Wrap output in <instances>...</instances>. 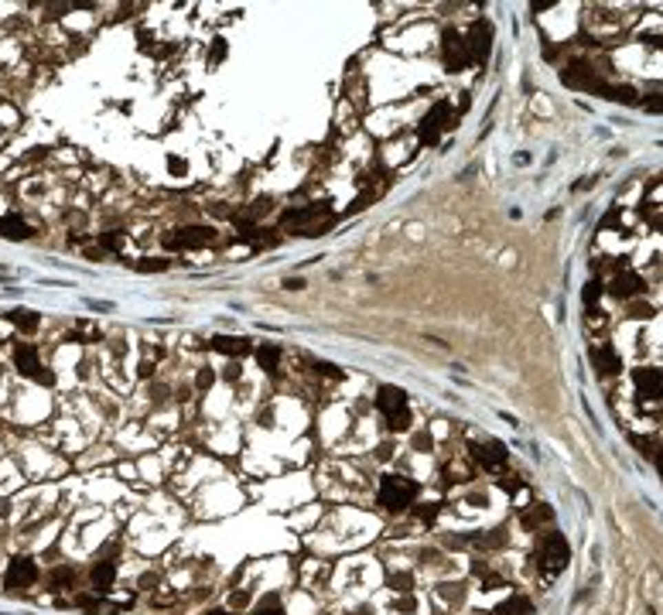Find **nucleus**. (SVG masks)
Segmentation results:
<instances>
[{
    "label": "nucleus",
    "instance_id": "11",
    "mask_svg": "<svg viewBox=\"0 0 663 615\" xmlns=\"http://www.w3.org/2000/svg\"><path fill=\"white\" fill-rule=\"evenodd\" d=\"M441 59H445L448 72H462V69L469 65V59H465V38H462L455 28H448V31L441 34Z\"/></svg>",
    "mask_w": 663,
    "mask_h": 615
},
{
    "label": "nucleus",
    "instance_id": "12",
    "mask_svg": "<svg viewBox=\"0 0 663 615\" xmlns=\"http://www.w3.org/2000/svg\"><path fill=\"white\" fill-rule=\"evenodd\" d=\"M14 366H17L24 376H34V379L48 383V373H41L45 366H41V359H38V349H34L31 342H17V349H14Z\"/></svg>",
    "mask_w": 663,
    "mask_h": 615
},
{
    "label": "nucleus",
    "instance_id": "26",
    "mask_svg": "<svg viewBox=\"0 0 663 615\" xmlns=\"http://www.w3.org/2000/svg\"><path fill=\"white\" fill-rule=\"evenodd\" d=\"M226 59V45L219 41V45H212V52H209V65H219Z\"/></svg>",
    "mask_w": 663,
    "mask_h": 615
},
{
    "label": "nucleus",
    "instance_id": "18",
    "mask_svg": "<svg viewBox=\"0 0 663 615\" xmlns=\"http://www.w3.org/2000/svg\"><path fill=\"white\" fill-rule=\"evenodd\" d=\"M551 510L547 506H540V503H534V510H527L523 517H520V523H523V530H537V527H544V523H551Z\"/></svg>",
    "mask_w": 663,
    "mask_h": 615
},
{
    "label": "nucleus",
    "instance_id": "23",
    "mask_svg": "<svg viewBox=\"0 0 663 615\" xmlns=\"http://www.w3.org/2000/svg\"><path fill=\"white\" fill-rule=\"evenodd\" d=\"M123 233H103L99 236V250H106V253H123Z\"/></svg>",
    "mask_w": 663,
    "mask_h": 615
},
{
    "label": "nucleus",
    "instance_id": "20",
    "mask_svg": "<svg viewBox=\"0 0 663 615\" xmlns=\"http://www.w3.org/2000/svg\"><path fill=\"white\" fill-rule=\"evenodd\" d=\"M499 615H534V602L527 595H513L509 602L499 605Z\"/></svg>",
    "mask_w": 663,
    "mask_h": 615
},
{
    "label": "nucleus",
    "instance_id": "19",
    "mask_svg": "<svg viewBox=\"0 0 663 615\" xmlns=\"http://www.w3.org/2000/svg\"><path fill=\"white\" fill-rule=\"evenodd\" d=\"M212 349L226 352V355H246V352H250V342H246V339H229V335H219V339H212Z\"/></svg>",
    "mask_w": 663,
    "mask_h": 615
},
{
    "label": "nucleus",
    "instance_id": "24",
    "mask_svg": "<svg viewBox=\"0 0 663 615\" xmlns=\"http://www.w3.org/2000/svg\"><path fill=\"white\" fill-rule=\"evenodd\" d=\"M72 581H76V571H72V567H55V571H52V585H55V588H69Z\"/></svg>",
    "mask_w": 663,
    "mask_h": 615
},
{
    "label": "nucleus",
    "instance_id": "15",
    "mask_svg": "<svg viewBox=\"0 0 663 615\" xmlns=\"http://www.w3.org/2000/svg\"><path fill=\"white\" fill-rule=\"evenodd\" d=\"M90 581H93V588L96 592H109L113 588V581H116V561L113 557H99L93 564V574H90Z\"/></svg>",
    "mask_w": 663,
    "mask_h": 615
},
{
    "label": "nucleus",
    "instance_id": "16",
    "mask_svg": "<svg viewBox=\"0 0 663 615\" xmlns=\"http://www.w3.org/2000/svg\"><path fill=\"white\" fill-rule=\"evenodd\" d=\"M612 294L615 298H636V294H643V280L636 277V273H629V270H622V273H615V280H612Z\"/></svg>",
    "mask_w": 663,
    "mask_h": 615
},
{
    "label": "nucleus",
    "instance_id": "2",
    "mask_svg": "<svg viewBox=\"0 0 663 615\" xmlns=\"http://www.w3.org/2000/svg\"><path fill=\"white\" fill-rule=\"evenodd\" d=\"M568 561H571V547H568V540H565V533H558V530L544 533V540H540V547H537L540 574L551 581V578H558V574L568 567Z\"/></svg>",
    "mask_w": 663,
    "mask_h": 615
},
{
    "label": "nucleus",
    "instance_id": "21",
    "mask_svg": "<svg viewBox=\"0 0 663 615\" xmlns=\"http://www.w3.org/2000/svg\"><path fill=\"white\" fill-rule=\"evenodd\" d=\"M10 325H14V329H21V332H34V329H38V315H34V311L17 308V311H10Z\"/></svg>",
    "mask_w": 663,
    "mask_h": 615
},
{
    "label": "nucleus",
    "instance_id": "8",
    "mask_svg": "<svg viewBox=\"0 0 663 615\" xmlns=\"http://www.w3.org/2000/svg\"><path fill=\"white\" fill-rule=\"evenodd\" d=\"M561 79H565V86L588 89V92H598V86H602L598 69H591V62H585V59H574V62H568V65L561 69Z\"/></svg>",
    "mask_w": 663,
    "mask_h": 615
},
{
    "label": "nucleus",
    "instance_id": "25",
    "mask_svg": "<svg viewBox=\"0 0 663 615\" xmlns=\"http://www.w3.org/2000/svg\"><path fill=\"white\" fill-rule=\"evenodd\" d=\"M168 267V260H158V257H147V260H140L137 264V270H165Z\"/></svg>",
    "mask_w": 663,
    "mask_h": 615
},
{
    "label": "nucleus",
    "instance_id": "17",
    "mask_svg": "<svg viewBox=\"0 0 663 615\" xmlns=\"http://www.w3.org/2000/svg\"><path fill=\"white\" fill-rule=\"evenodd\" d=\"M591 362H595V369L602 373V376H615L622 366H619V355L609 349V346H595L591 349Z\"/></svg>",
    "mask_w": 663,
    "mask_h": 615
},
{
    "label": "nucleus",
    "instance_id": "9",
    "mask_svg": "<svg viewBox=\"0 0 663 615\" xmlns=\"http://www.w3.org/2000/svg\"><path fill=\"white\" fill-rule=\"evenodd\" d=\"M34 581H38V564H34L31 557H14V561L7 564L3 588H10V592H24V588H31Z\"/></svg>",
    "mask_w": 663,
    "mask_h": 615
},
{
    "label": "nucleus",
    "instance_id": "22",
    "mask_svg": "<svg viewBox=\"0 0 663 615\" xmlns=\"http://www.w3.org/2000/svg\"><path fill=\"white\" fill-rule=\"evenodd\" d=\"M277 359H281V349L277 346H260L257 349V362H260V369H277Z\"/></svg>",
    "mask_w": 663,
    "mask_h": 615
},
{
    "label": "nucleus",
    "instance_id": "13",
    "mask_svg": "<svg viewBox=\"0 0 663 615\" xmlns=\"http://www.w3.org/2000/svg\"><path fill=\"white\" fill-rule=\"evenodd\" d=\"M636 390H640V397H643V400L660 404V369H653V366L636 369Z\"/></svg>",
    "mask_w": 663,
    "mask_h": 615
},
{
    "label": "nucleus",
    "instance_id": "3",
    "mask_svg": "<svg viewBox=\"0 0 663 615\" xmlns=\"http://www.w3.org/2000/svg\"><path fill=\"white\" fill-rule=\"evenodd\" d=\"M377 407L383 414V421L390 424V431H407L410 428V404H407V393L400 386H379L377 390Z\"/></svg>",
    "mask_w": 663,
    "mask_h": 615
},
{
    "label": "nucleus",
    "instance_id": "28",
    "mask_svg": "<svg viewBox=\"0 0 663 615\" xmlns=\"http://www.w3.org/2000/svg\"><path fill=\"white\" fill-rule=\"evenodd\" d=\"M253 615H284L281 609H277V602H267V605H260Z\"/></svg>",
    "mask_w": 663,
    "mask_h": 615
},
{
    "label": "nucleus",
    "instance_id": "10",
    "mask_svg": "<svg viewBox=\"0 0 663 615\" xmlns=\"http://www.w3.org/2000/svg\"><path fill=\"white\" fill-rule=\"evenodd\" d=\"M472 455H475V461H478L482 468H489V472H503V468H506V461H509L506 444H503V441H496V438L472 444Z\"/></svg>",
    "mask_w": 663,
    "mask_h": 615
},
{
    "label": "nucleus",
    "instance_id": "27",
    "mask_svg": "<svg viewBox=\"0 0 663 615\" xmlns=\"http://www.w3.org/2000/svg\"><path fill=\"white\" fill-rule=\"evenodd\" d=\"M598 298H602V284H588L585 287V304H595Z\"/></svg>",
    "mask_w": 663,
    "mask_h": 615
},
{
    "label": "nucleus",
    "instance_id": "4",
    "mask_svg": "<svg viewBox=\"0 0 663 615\" xmlns=\"http://www.w3.org/2000/svg\"><path fill=\"white\" fill-rule=\"evenodd\" d=\"M417 492H421V486L414 479H403V475H383L379 479V506H386L390 513L414 506Z\"/></svg>",
    "mask_w": 663,
    "mask_h": 615
},
{
    "label": "nucleus",
    "instance_id": "1",
    "mask_svg": "<svg viewBox=\"0 0 663 615\" xmlns=\"http://www.w3.org/2000/svg\"><path fill=\"white\" fill-rule=\"evenodd\" d=\"M332 226H335V212L328 205H301V209H287L281 216V229L291 236H322Z\"/></svg>",
    "mask_w": 663,
    "mask_h": 615
},
{
    "label": "nucleus",
    "instance_id": "5",
    "mask_svg": "<svg viewBox=\"0 0 663 615\" xmlns=\"http://www.w3.org/2000/svg\"><path fill=\"white\" fill-rule=\"evenodd\" d=\"M455 123V110L441 99V103H434L428 113H424V120L417 123V137H421V144H438L441 140V134L448 130Z\"/></svg>",
    "mask_w": 663,
    "mask_h": 615
},
{
    "label": "nucleus",
    "instance_id": "7",
    "mask_svg": "<svg viewBox=\"0 0 663 615\" xmlns=\"http://www.w3.org/2000/svg\"><path fill=\"white\" fill-rule=\"evenodd\" d=\"M462 38H465V59H469V65H482V62L489 59V48H492V28H489V21H475Z\"/></svg>",
    "mask_w": 663,
    "mask_h": 615
},
{
    "label": "nucleus",
    "instance_id": "6",
    "mask_svg": "<svg viewBox=\"0 0 663 615\" xmlns=\"http://www.w3.org/2000/svg\"><path fill=\"white\" fill-rule=\"evenodd\" d=\"M212 243H219V233L209 226H182L165 236L168 250H198V247H212Z\"/></svg>",
    "mask_w": 663,
    "mask_h": 615
},
{
    "label": "nucleus",
    "instance_id": "14",
    "mask_svg": "<svg viewBox=\"0 0 663 615\" xmlns=\"http://www.w3.org/2000/svg\"><path fill=\"white\" fill-rule=\"evenodd\" d=\"M0 236H7V240H24V236H34V229H31V222H28L21 212H3V216H0Z\"/></svg>",
    "mask_w": 663,
    "mask_h": 615
}]
</instances>
